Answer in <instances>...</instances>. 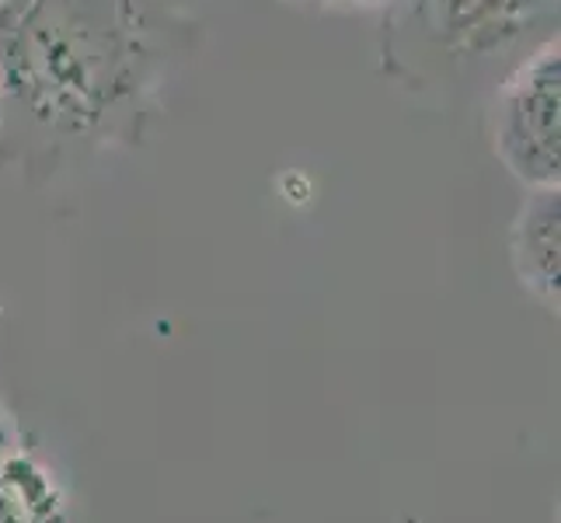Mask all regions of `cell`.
<instances>
[{
  "mask_svg": "<svg viewBox=\"0 0 561 523\" xmlns=\"http://www.w3.org/2000/svg\"><path fill=\"white\" fill-rule=\"evenodd\" d=\"M196 32L185 0H0V168L46 182L144 144Z\"/></svg>",
  "mask_w": 561,
  "mask_h": 523,
  "instance_id": "6da1fadb",
  "label": "cell"
},
{
  "mask_svg": "<svg viewBox=\"0 0 561 523\" xmlns=\"http://www.w3.org/2000/svg\"><path fill=\"white\" fill-rule=\"evenodd\" d=\"M540 25H558V0H394L391 53L415 46L436 64H485Z\"/></svg>",
  "mask_w": 561,
  "mask_h": 523,
  "instance_id": "7a4b0ae2",
  "label": "cell"
},
{
  "mask_svg": "<svg viewBox=\"0 0 561 523\" xmlns=\"http://www.w3.org/2000/svg\"><path fill=\"white\" fill-rule=\"evenodd\" d=\"M492 150L524 189L561 179V46L558 32L516 60L492 102Z\"/></svg>",
  "mask_w": 561,
  "mask_h": 523,
  "instance_id": "3957f363",
  "label": "cell"
},
{
  "mask_svg": "<svg viewBox=\"0 0 561 523\" xmlns=\"http://www.w3.org/2000/svg\"><path fill=\"white\" fill-rule=\"evenodd\" d=\"M510 265L534 300L558 315L561 289V189H527L510 224Z\"/></svg>",
  "mask_w": 561,
  "mask_h": 523,
  "instance_id": "277c9868",
  "label": "cell"
},
{
  "mask_svg": "<svg viewBox=\"0 0 561 523\" xmlns=\"http://www.w3.org/2000/svg\"><path fill=\"white\" fill-rule=\"evenodd\" d=\"M0 523H70L67 496L0 401Z\"/></svg>",
  "mask_w": 561,
  "mask_h": 523,
  "instance_id": "5b68a950",
  "label": "cell"
},
{
  "mask_svg": "<svg viewBox=\"0 0 561 523\" xmlns=\"http://www.w3.org/2000/svg\"><path fill=\"white\" fill-rule=\"evenodd\" d=\"M307 11H387L394 0H283Z\"/></svg>",
  "mask_w": 561,
  "mask_h": 523,
  "instance_id": "8992f818",
  "label": "cell"
}]
</instances>
